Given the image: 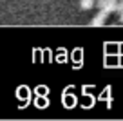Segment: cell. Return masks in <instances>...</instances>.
<instances>
[{
  "mask_svg": "<svg viewBox=\"0 0 123 121\" xmlns=\"http://www.w3.org/2000/svg\"><path fill=\"white\" fill-rule=\"evenodd\" d=\"M109 15H111V13H109V11H105V9H98V13L94 15V18L91 20V25H94V27H98V25H103V24L107 22Z\"/></svg>",
  "mask_w": 123,
  "mask_h": 121,
  "instance_id": "6da1fadb",
  "label": "cell"
},
{
  "mask_svg": "<svg viewBox=\"0 0 123 121\" xmlns=\"http://www.w3.org/2000/svg\"><path fill=\"white\" fill-rule=\"evenodd\" d=\"M116 6H118V0H98V9H105L109 13H114Z\"/></svg>",
  "mask_w": 123,
  "mask_h": 121,
  "instance_id": "7a4b0ae2",
  "label": "cell"
},
{
  "mask_svg": "<svg viewBox=\"0 0 123 121\" xmlns=\"http://www.w3.org/2000/svg\"><path fill=\"white\" fill-rule=\"evenodd\" d=\"M94 4H96V0H80V7L83 9V11L92 9V7H94Z\"/></svg>",
  "mask_w": 123,
  "mask_h": 121,
  "instance_id": "3957f363",
  "label": "cell"
},
{
  "mask_svg": "<svg viewBox=\"0 0 123 121\" xmlns=\"http://www.w3.org/2000/svg\"><path fill=\"white\" fill-rule=\"evenodd\" d=\"M118 18H119V24H123V11L118 13Z\"/></svg>",
  "mask_w": 123,
  "mask_h": 121,
  "instance_id": "277c9868",
  "label": "cell"
}]
</instances>
